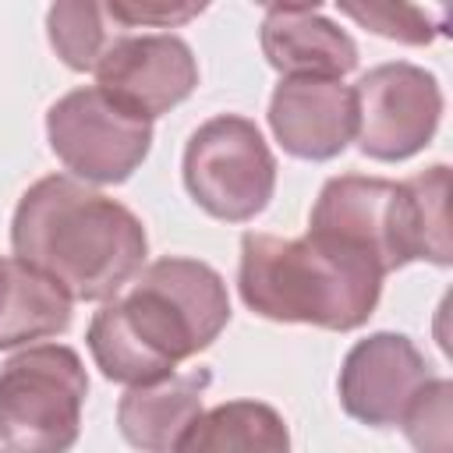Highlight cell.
Wrapping results in <instances>:
<instances>
[{"instance_id": "obj_1", "label": "cell", "mask_w": 453, "mask_h": 453, "mask_svg": "<svg viewBox=\"0 0 453 453\" xmlns=\"http://www.w3.org/2000/svg\"><path fill=\"white\" fill-rule=\"evenodd\" d=\"M230 322L223 276L198 262L166 255L145 265L124 294L103 301L85 343L96 368L120 386H145L205 350Z\"/></svg>"}, {"instance_id": "obj_2", "label": "cell", "mask_w": 453, "mask_h": 453, "mask_svg": "<svg viewBox=\"0 0 453 453\" xmlns=\"http://www.w3.org/2000/svg\"><path fill=\"white\" fill-rule=\"evenodd\" d=\"M11 251L71 301L103 304L145 269L149 237L117 198L67 173H50L18 198Z\"/></svg>"}, {"instance_id": "obj_3", "label": "cell", "mask_w": 453, "mask_h": 453, "mask_svg": "<svg viewBox=\"0 0 453 453\" xmlns=\"http://www.w3.org/2000/svg\"><path fill=\"white\" fill-rule=\"evenodd\" d=\"M382 280L375 262L315 234L276 237L248 230L241 237V301L273 322L350 333L372 319Z\"/></svg>"}, {"instance_id": "obj_4", "label": "cell", "mask_w": 453, "mask_h": 453, "mask_svg": "<svg viewBox=\"0 0 453 453\" xmlns=\"http://www.w3.org/2000/svg\"><path fill=\"white\" fill-rule=\"evenodd\" d=\"M449 166L435 163L407 180L340 173L311 205L308 234L375 262L382 276L407 262L449 265Z\"/></svg>"}, {"instance_id": "obj_5", "label": "cell", "mask_w": 453, "mask_h": 453, "mask_svg": "<svg viewBox=\"0 0 453 453\" xmlns=\"http://www.w3.org/2000/svg\"><path fill=\"white\" fill-rule=\"evenodd\" d=\"M85 396L88 375L74 347H21L0 365V446L7 453H71Z\"/></svg>"}, {"instance_id": "obj_6", "label": "cell", "mask_w": 453, "mask_h": 453, "mask_svg": "<svg viewBox=\"0 0 453 453\" xmlns=\"http://www.w3.org/2000/svg\"><path fill=\"white\" fill-rule=\"evenodd\" d=\"M180 173L195 205L223 223L255 219L276 191V159L262 131L237 113L209 117L191 131Z\"/></svg>"}, {"instance_id": "obj_7", "label": "cell", "mask_w": 453, "mask_h": 453, "mask_svg": "<svg viewBox=\"0 0 453 453\" xmlns=\"http://www.w3.org/2000/svg\"><path fill=\"white\" fill-rule=\"evenodd\" d=\"M46 138L74 180L124 184L152 149V124L120 110L96 85H85L46 110Z\"/></svg>"}, {"instance_id": "obj_8", "label": "cell", "mask_w": 453, "mask_h": 453, "mask_svg": "<svg viewBox=\"0 0 453 453\" xmlns=\"http://www.w3.org/2000/svg\"><path fill=\"white\" fill-rule=\"evenodd\" d=\"M354 92V142L368 159L403 163L418 156L442 117V88L432 71L389 60L357 78Z\"/></svg>"}, {"instance_id": "obj_9", "label": "cell", "mask_w": 453, "mask_h": 453, "mask_svg": "<svg viewBox=\"0 0 453 453\" xmlns=\"http://www.w3.org/2000/svg\"><path fill=\"white\" fill-rule=\"evenodd\" d=\"M96 88L138 120H156L198 88V60L180 35L124 32L96 64Z\"/></svg>"}, {"instance_id": "obj_10", "label": "cell", "mask_w": 453, "mask_h": 453, "mask_svg": "<svg viewBox=\"0 0 453 453\" xmlns=\"http://www.w3.org/2000/svg\"><path fill=\"white\" fill-rule=\"evenodd\" d=\"M425 354L403 333H372L357 340L340 365V403L347 418L368 428H396L414 396L432 382Z\"/></svg>"}, {"instance_id": "obj_11", "label": "cell", "mask_w": 453, "mask_h": 453, "mask_svg": "<svg viewBox=\"0 0 453 453\" xmlns=\"http://www.w3.org/2000/svg\"><path fill=\"white\" fill-rule=\"evenodd\" d=\"M269 131L294 159H336L357 127L354 92L336 78H280L269 96Z\"/></svg>"}, {"instance_id": "obj_12", "label": "cell", "mask_w": 453, "mask_h": 453, "mask_svg": "<svg viewBox=\"0 0 453 453\" xmlns=\"http://www.w3.org/2000/svg\"><path fill=\"white\" fill-rule=\"evenodd\" d=\"M258 46L283 78H336L357 67L354 39L308 4H273L262 14Z\"/></svg>"}, {"instance_id": "obj_13", "label": "cell", "mask_w": 453, "mask_h": 453, "mask_svg": "<svg viewBox=\"0 0 453 453\" xmlns=\"http://www.w3.org/2000/svg\"><path fill=\"white\" fill-rule=\"evenodd\" d=\"M209 382V368H191L145 386H127L117 403V428L124 442L138 453H170L184 428L202 414V396Z\"/></svg>"}, {"instance_id": "obj_14", "label": "cell", "mask_w": 453, "mask_h": 453, "mask_svg": "<svg viewBox=\"0 0 453 453\" xmlns=\"http://www.w3.org/2000/svg\"><path fill=\"white\" fill-rule=\"evenodd\" d=\"M170 453H290V428L262 400H226L202 411Z\"/></svg>"}, {"instance_id": "obj_15", "label": "cell", "mask_w": 453, "mask_h": 453, "mask_svg": "<svg viewBox=\"0 0 453 453\" xmlns=\"http://www.w3.org/2000/svg\"><path fill=\"white\" fill-rule=\"evenodd\" d=\"M71 297L25 262L0 258V350L32 347L71 326Z\"/></svg>"}, {"instance_id": "obj_16", "label": "cell", "mask_w": 453, "mask_h": 453, "mask_svg": "<svg viewBox=\"0 0 453 453\" xmlns=\"http://www.w3.org/2000/svg\"><path fill=\"white\" fill-rule=\"evenodd\" d=\"M124 32L127 28H120L106 14V7L92 4V0H60L46 11L50 46L71 71H96V64L110 50V42Z\"/></svg>"}, {"instance_id": "obj_17", "label": "cell", "mask_w": 453, "mask_h": 453, "mask_svg": "<svg viewBox=\"0 0 453 453\" xmlns=\"http://www.w3.org/2000/svg\"><path fill=\"white\" fill-rule=\"evenodd\" d=\"M340 14L382 39L407 46H428L442 32V21H432V14L414 4H340Z\"/></svg>"}, {"instance_id": "obj_18", "label": "cell", "mask_w": 453, "mask_h": 453, "mask_svg": "<svg viewBox=\"0 0 453 453\" xmlns=\"http://www.w3.org/2000/svg\"><path fill=\"white\" fill-rule=\"evenodd\" d=\"M449 400L453 382L435 375L407 407L400 428L418 453H449Z\"/></svg>"}, {"instance_id": "obj_19", "label": "cell", "mask_w": 453, "mask_h": 453, "mask_svg": "<svg viewBox=\"0 0 453 453\" xmlns=\"http://www.w3.org/2000/svg\"><path fill=\"white\" fill-rule=\"evenodd\" d=\"M106 14L120 28H177L205 11V4H177V0H110Z\"/></svg>"}, {"instance_id": "obj_20", "label": "cell", "mask_w": 453, "mask_h": 453, "mask_svg": "<svg viewBox=\"0 0 453 453\" xmlns=\"http://www.w3.org/2000/svg\"><path fill=\"white\" fill-rule=\"evenodd\" d=\"M0 453H7V449H4V446H0Z\"/></svg>"}]
</instances>
